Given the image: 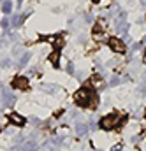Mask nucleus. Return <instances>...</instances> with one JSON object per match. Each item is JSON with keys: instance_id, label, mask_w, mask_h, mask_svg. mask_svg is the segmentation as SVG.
<instances>
[{"instance_id": "5", "label": "nucleus", "mask_w": 146, "mask_h": 151, "mask_svg": "<svg viewBox=\"0 0 146 151\" xmlns=\"http://www.w3.org/2000/svg\"><path fill=\"white\" fill-rule=\"evenodd\" d=\"M9 121H11L12 125H16V127H23V125H25V118H23L21 114H18V113L9 114Z\"/></svg>"}, {"instance_id": "4", "label": "nucleus", "mask_w": 146, "mask_h": 151, "mask_svg": "<svg viewBox=\"0 0 146 151\" xmlns=\"http://www.w3.org/2000/svg\"><path fill=\"white\" fill-rule=\"evenodd\" d=\"M12 88H16V90H28V79L25 76H18L12 81Z\"/></svg>"}, {"instance_id": "14", "label": "nucleus", "mask_w": 146, "mask_h": 151, "mask_svg": "<svg viewBox=\"0 0 146 151\" xmlns=\"http://www.w3.org/2000/svg\"><path fill=\"white\" fill-rule=\"evenodd\" d=\"M145 118H146V111H145Z\"/></svg>"}, {"instance_id": "8", "label": "nucleus", "mask_w": 146, "mask_h": 151, "mask_svg": "<svg viewBox=\"0 0 146 151\" xmlns=\"http://www.w3.org/2000/svg\"><path fill=\"white\" fill-rule=\"evenodd\" d=\"M76 130H77V134H79V135H85V134H86V132H88V127H86V125H85V123H83V125H81V123H79V125H77V127H76Z\"/></svg>"}, {"instance_id": "2", "label": "nucleus", "mask_w": 146, "mask_h": 151, "mask_svg": "<svg viewBox=\"0 0 146 151\" xmlns=\"http://www.w3.org/2000/svg\"><path fill=\"white\" fill-rule=\"evenodd\" d=\"M120 121H121V118H120L118 114H106V116L100 119V128H104V130H113V128H116V127L120 125Z\"/></svg>"}, {"instance_id": "9", "label": "nucleus", "mask_w": 146, "mask_h": 151, "mask_svg": "<svg viewBox=\"0 0 146 151\" xmlns=\"http://www.w3.org/2000/svg\"><path fill=\"white\" fill-rule=\"evenodd\" d=\"M2 11L9 14V12L12 11V4H11V2H4V5H2Z\"/></svg>"}, {"instance_id": "10", "label": "nucleus", "mask_w": 146, "mask_h": 151, "mask_svg": "<svg viewBox=\"0 0 146 151\" xmlns=\"http://www.w3.org/2000/svg\"><path fill=\"white\" fill-rule=\"evenodd\" d=\"M116 27H118V30H120L121 34H125V32L129 30V25H127V23H123V21H120V23H118Z\"/></svg>"}, {"instance_id": "15", "label": "nucleus", "mask_w": 146, "mask_h": 151, "mask_svg": "<svg viewBox=\"0 0 146 151\" xmlns=\"http://www.w3.org/2000/svg\"><path fill=\"white\" fill-rule=\"evenodd\" d=\"M93 2H99V0H93Z\"/></svg>"}, {"instance_id": "6", "label": "nucleus", "mask_w": 146, "mask_h": 151, "mask_svg": "<svg viewBox=\"0 0 146 151\" xmlns=\"http://www.w3.org/2000/svg\"><path fill=\"white\" fill-rule=\"evenodd\" d=\"M58 60H60V55H58L56 51L49 55V62H51V65H53V67H58V65H60V63H58Z\"/></svg>"}, {"instance_id": "3", "label": "nucleus", "mask_w": 146, "mask_h": 151, "mask_svg": "<svg viewBox=\"0 0 146 151\" xmlns=\"http://www.w3.org/2000/svg\"><path fill=\"white\" fill-rule=\"evenodd\" d=\"M108 44H109V47L114 51V53H125V51H127L125 42H123L121 39H118V37H109L108 39Z\"/></svg>"}, {"instance_id": "11", "label": "nucleus", "mask_w": 146, "mask_h": 151, "mask_svg": "<svg viewBox=\"0 0 146 151\" xmlns=\"http://www.w3.org/2000/svg\"><path fill=\"white\" fill-rule=\"evenodd\" d=\"M21 19H23L21 16H16V18H14V21H12V25H14V27H18V25H21Z\"/></svg>"}, {"instance_id": "1", "label": "nucleus", "mask_w": 146, "mask_h": 151, "mask_svg": "<svg viewBox=\"0 0 146 151\" xmlns=\"http://www.w3.org/2000/svg\"><path fill=\"white\" fill-rule=\"evenodd\" d=\"M93 95H95V93H93L92 90H88V88H81V90L76 91L74 100H76V104H77L79 107H88V106H90V100H92Z\"/></svg>"}, {"instance_id": "7", "label": "nucleus", "mask_w": 146, "mask_h": 151, "mask_svg": "<svg viewBox=\"0 0 146 151\" xmlns=\"http://www.w3.org/2000/svg\"><path fill=\"white\" fill-rule=\"evenodd\" d=\"M53 46H55V49H60V47L64 46V37H62V35L55 37L53 39Z\"/></svg>"}, {"instance_id": "12", "label": "nucleus", "mask_w": 146, "mask_h": 151, "mask_svg": "<svg viewBox=\"0 0 146 151\" xmlns=\"http://www.w3.org/2000/svg\"><path fill=\"white\" fill-rule=\"evenodd\" d=\"M67 70H69V74H72V72H74V65H72V63H69V65H67Z\"/></svg>"}, {"instance_id": "13", "label": "nucleus", "mask_w": 146, "mask_h": 151, "mask_svg": "<svg viewBox=\"0 0 146 151\" xmlns=\"http://www.w3.org/2000/svg\"><path fill=\"white\" fill-rule=\"evenodd\" d=\"M118 83H120V79H118V77H114V79L111 81V84H118Z\"/></svg>"}]
</instances>
